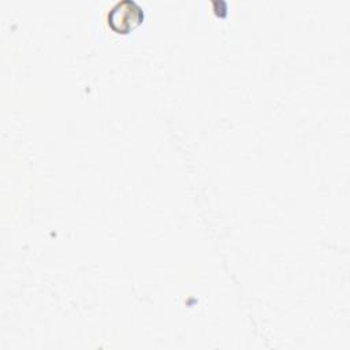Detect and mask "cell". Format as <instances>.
Instances as JSON below:
<instances>
[{
    "instance_id": "obj_1",
    "label": "cell",
    "mask_w": 350,
    "mask_h": 350,
    "mask_svg": "<svg viewBox=\"0 0 350 350\" xmlns=\"http://www.w3.org/2000/svg\"><path fill=\"white\" fill-rule=\"evenodd\" d=\"M108 25L118 33H127L141 23L142 7L134 0H119L108 11Z\"/></svg>"
}]
</instances>
